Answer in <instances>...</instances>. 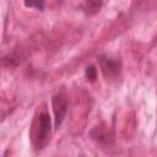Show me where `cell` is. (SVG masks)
Masks as SVG:
<instances>
[{
	"label": "cell",
	"instance_id": "1",
	"mask_svg": "<svg viewBox=\"0 0 157 157\" xmlns=\"http://www.w3.org/2000/svg\"><path fill=\"white\" fill-rule=\"evenodd\" d=\"M52 135V123H50V117L47 112H43L38 115V118L33 123V130H32V141L33 146L37 151L43 150Z\"/></svg>",
	"mask_w": 157,
	"mask_h": 157
},
{
	"label": "cell",
	"instance_id": "2",
	"mask_svg": "<svg viewBox=\"0 0 157 157\" xmlns=\"http://www.w3.org/2000/svg\"><path fill=\"white\" fill-rule=\"evenodd\" d=\"M67 105H69L67 99L63 94H55L52 98V107H53V112H54V126H55V129H58L61 125V123H63V120H64V118L67 113Z\"/></svg>",
	"mask_w": 157,
	"mask_h": 157
},
{
	"label": "cell",
	"instance_id": "3",
	"mask_svg": "<svg viewBox=\"0 0 157 157\" xmlns=\"http://www.w3.org/2000/svg\"><path fill=\"white\" fill-rule=\"evenodd\" d=\"M99 65H101L102 72L107 77H114L120 71V63L109 58V56H107V55H101L99 56Z\"/></svg>",
	"mask_w": 157,
	"mask_h": 157
},
{
	"label": "cell",
	"instance_id": "4",
	"mask_svg": "<svg viewBox=\"0 0 157 157\" xmlns=\"http://www.w3.org/2000/svg\"><path fill=\"white\" fill-rule=\"evenodd\" d=\"M91 136L94 140H97L99 142H104V144H109V141L113 140V137L109 135V131L102 130L101 128H94L92 130V132H91Z\"/></svg>",
	"mask_w": 157,
	"mask_h": 157
},
{
	"label": "cell",
	"instance_id": "5",
	"mask_svg": "<svg viewBox=\"0 0 157 157\" xmlns=\"http://www.w3.org/2000/svg\"><path fill=\"white\" fill-rule=\"evenodd\" d=\"M103 5V0H85V10L88 15L97 13Z\"/></svg>",
	"mask_w": 157,
	"mask_h": 157
},
{
	"label": "cell",
	"instance_id": "6",
	"mask_svg": "<svg viewBox=\"0 0 157 157\" xmlns=\"http://www.w3.org/2000/svg\"><path fill=\"white\" fill-rule=\"evenodd\" d=\"M23 2H25V5H26L27 7L37 9V10H39V11H43L44 5H45L44 0H23Z\"/></svg>",
	"mask_w": 157,
	"mask_h": 157
},
{
	"label": "cell",
	"instance_id": "7",
	"mask_svg": "<svg viewBox=\"0 0 157 157\" xmlns=\"http://www.w3.org/2000/svg\"><path fill=\"white\" fill-rule=\"evenodd\" d=\"M86 77H87V80L90 82L96 81V78H97V70H96V67L93 65H88L86 67Z\"/></svg>",
	"mask_w": 157,
	"mask_h": 157
}]
</instances>
